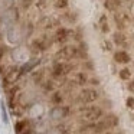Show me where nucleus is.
Masks as SVG:
<instances>
[{"label": "nucleus", "mask_w": 134, "mask_h": 134, "mask_svg": "<svg viewBox=\"0 0 134 134\" xmlns=\"http://www.w3.org/2000/svg\"><path fill=\"white\" fill-rule=\"evenodd\" d=\"M99 94L95 88H84V90L79 92V101L82 104H92L98 99Z\"/></svg>", "instance_id": "obj_1"}, {"label": "nucleus", "mask_w": 134, "mask_h": 134, "mask_svg": "<svg viewBox=\"0 0 134 134\" xmlns=\"http://www.w3.org/2000/svg\"><path fill=\"white\" fill-rule=\"evenodd\" d=\"M127 91L134 95V79H128L127 81Z\"/></svg>", "instance_id": "obj_4"}, {"label": "nucleus", "mask_w": 134, "mask_h": 134, "mask_svg": "<svg viewBox=\"0 0 134 134\" xmlns=\"http://www.w3.org/2000/svg\"><path fill=\"white\" fill-rule=\"evenodd\" d=\"M125 107L128 110H134V95H130L125 98Z\"/></svg>", "instance_id": "obj_3"}, {"label": "nucleus", "mask_w": 134, "mask_h": 134, "mask_svg": "<svg viewBox=\"0 0 134 134\" xmlns=\"http://www.w3.org/2000/svg\"><path fill=\"white\" fill-rule=\"evenodd\" d=\"M98 134H111V133H107V131H104V133H98Z\"/></svg>", "instance_id": "obj_5"}, {"label": "nucleus", "mask_w": 134, "mask_h": 134, "mask_svg": "<svg viewBox=\"0 0 134 134\" xmlns=\"http://www.w3.org/2000/svg\"><path fill=\"white\" fill-rule=\"evenodd\" d=\"M131 69L130 68H127V66H124V68H121V69L118 71V78L121 79V81H124V82H127L128 79H131Z\"/></svg>", "instance_id": "obj_2"}]
</instances>
